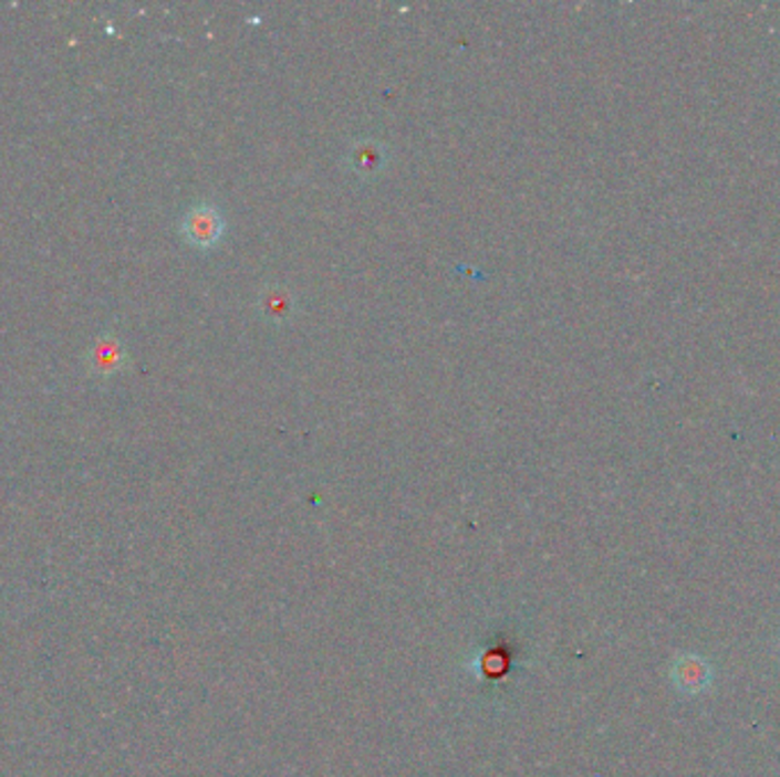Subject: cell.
Masks as SVG:
<instances>
[{
	"label": "cell",
	"mask_w": 780,
	"mask_h": 777,
	"mask_svg": "<svg viewBox=\"0 0 780 777\" xmlns=\"http://www.w3.org/2000/svg\"><path fill=\"white\" fill-rule=\"evenodd\" d=\"M388 162V151L382 141L361 139L354 141L347 151V165L363 178L377 176Z\"/></svg>",
	"instance_id": "cell-3"
},
{
	"label": "cell",
	"mask_w": 780,
	"mask_h": 777,
	"mask_svg": "<svg viewBox=\"0 0 780 777\" xmlns=\"http://www.w3.org/2000/svg\"><path fill=\"white\" fill-rule=\"evenodd\" d=\"M183 238L197 249L215 246L225 235V219L212 203H197L180 221Z\"/></svg>",
	"instance_id": "cell-1"
},
{
	"label": "cell",
	"mask_w": 780,
	"mask_h": 777,
	"mask_svg": "<svg viewBox=\"0 0 780 777\" xmlns=\"http://www.w3.org/2000/svg\"><path fill=\"white\" fill-rule=\"evenodd\" d=\"M258 306H260V313H263L268 319L285 322L294 313V297L285 287L270 285L260 292Z\"/></svg>",
	"instance_id": "cell-4"
},
{
	"label": "cell",
	"mask_w": 780,
	"mask_h": 777,
	"mask_svg": "<svg viewBox=\"0 0 780 777\" xmlns=\"http://www.w3.org/2000/svg\"><path fill=\"white\" fill-rule=\"evenodd\" d=\"M128 354L124 343L115 336V333H101V336L94 340L90 356H87V365L94 375L98 377H113L117 375L119 369L126 367Z\"/></svg>",
	"instance_id": "cell-2"
},
{
	"label": "cell",
	"mask_w": 780,
	"mask_h": 777,
	"mask_svg": "<svg viewBox=\"0 0 780 777\" xmlns=\"http://www.w3.org/2000/svg\"><path fill=\"white\" fill-rule=\"evenodd\" d=\"M678 682L689 691H698L705 686V682H708V669H705V663L696 661L694 657H687L685 661L678 663Z\"/></svg>",
	"instance_id": "cell-5"
}]
</instances>
